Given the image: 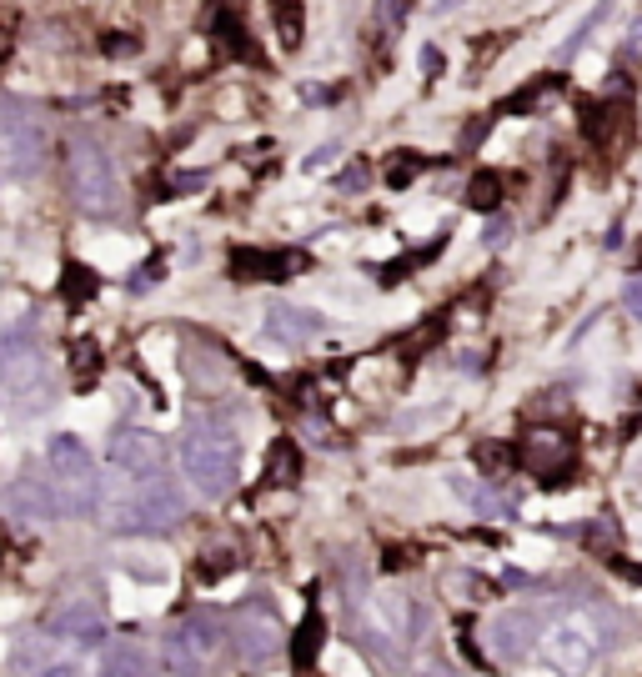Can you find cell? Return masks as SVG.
Wrapping results in <instances>:
<instances>
[{
    "label": "cell",
    "instance_id": "obj_27",
    "mask_svg": "<svg viewBox=\"0 0 642 677\" xmlns=\"http://www.w3.org/2000/svg\"><path fill=\"white\" fill-rule=\"evenodd\" d=\"M91 291H96V276H91L81 261H71V266H66V296H71V301H86Z\"/></svg>",
    "mask_w": 642,
    "mask_h": 677
},
{
    "label": "cell",
    "instance_id": "obj_5",
    "mask_svg": "<svg viewBox=\"0 0 642 677\" xmlns=\"http://www.w3.org/2000/svg\"><path fill=\"white\" fill-rule=\"evenodd\" d=\"M0 166L11 176H36L46 166V131L16 101H0Z\"/></svg>",
    "mask_w": 642,
    "mask_h": 677
},
{
    "label": "cell",
    "instance_id": "obj_33",
    "mask_svg": "<svg viewBox=\"0 0 642 677\" xmlns=\"http://www.w3.org/2000/svg\"><path fill=\"white\" fill-rule=\"evenodd\" d=\"M36 677H86V667H81V662H61V657H51Z\"/></svg>",
    "mask_w": 642,
    "mask_h": 677
},
{
    "label": "cell",
    "instance_id": "obj_3",
    "mask_svg": "<svg viewBox=\"0 0 642 677\" xmlns=\"http://www.w3.org/2000/svg\"><path fill=\"white\" fill-rule=\"evenodd\" d=\"M226 647V632L211 612H191L166 632V667L176 677H211L216 657Z\"/></svg>",
    "mask_w": 642,
    "mask_h": 677
},
{
    "label": "cell",
    "instance_id": "obj_6",
    "mask_svg": "<svg viewBox=\"0 0 642 677\" xmlns=\"http://www.w3.org/2000/svg\"><path fill=\"white\" fill-rule=\"evenodd\" d=\"M181 517H186L181 487L171 477H146L141 492H136V502L121 507L116 532H171V527H181Z\"/></svg>",
    "mask_w": 642,
    "mask_h": 677
},
{
    "label": "cell",
    "instance_id": "obj_23",
    "mask_svg": "<svg viewBox=\"0 0 642 677\" xmlns=\"http://www.w3.org/2000/svg\"><path fill=\"white\" fill-rule=\"evenodd\" d=\"M11 662H16V677H36V672L51 662L46 637H21V642H16V652H11Z\"/></svg>",
    "mask_w": 642,
    "mask_h": 677
},
{
    "label": "cell",
    "instance_id": "obj_22",
    "mask_svg": "<svg viewBox=\"0 0 642 677\" xmlns=\"http://www.w3.org/2000/svg\"><path fill=\"white\" fill-rule=\"evenodd\" d=\"M502 191H507V181H502L497 171H477V176L467 181V206H472V211H497V206H502Z\"/></svg>",
    "mask_w": 642,
    "mask_h": 677
},
{
    "label": "cell",
    "instance_id": "obj_18",
    "mask_svg": "<svg viewBox=\"0 0 642 677\" xmlns=\"http://www.w3.org/2000/svg\"><path fill=\"white\" fill-rule=\"evenodd\" d=\"M101 677H156V662L141 642H111L101 657Z\"/></svg>",
    "mask_w": 642,
    "mask_h": 677
},
{
    "label": "cell",
    "instance_id": "obj_42",
    "mask_svg": "<svg viewBox=\"0 0 642 677\" xmlns=\"http://www.w3.org/2000/svg\"><path fill=\"white\" fill-rule=\"evenodd\" d=\"M422 66H427V76H442V51L437 46H422Z\"/></svg>",
    "mask_w": 642,
    "mask_h": 677
},
{
    "label": "cell",
    "instance_id": "obj_17",
    "mask_svg": "<svg viewBox=\"0 0 642 677\" xmlns=\"http://www.w3.org/2000/svg\"><path fill=\"white\" fill-rule=\"evenodd\" d=\"M211 36H216V51L221 56H231V61H261V51H256V41L246 31V16L236 11V0H226V6L216 11Z\"/></svg>",
    "mask_w": 642,
    "mask_h": 677
},
{
    "label": "cell",
    "instance_id": "obj_8",
    "mask_svg": "<svg viewBox=\"0 0 642 677\" xmlns=\"http://www.w3.org/2000/svg\"><path fill=\"white\" fill-rule=\"evenodd\" d=\"M106 462H111V467H121L126 477L146 482V477H161V467H166V447H161V437H156V432H146V427H121V432L106 442Z\"/></svg>",
    "mask_w": 642,
    "mask_h": 677
},
{
    "label": "cell",
    "instance_id": "obj_20",
    "mask_svg": "<svg viewBox=\"0 0 642 677\" xmlns=\"http://www.w3.org/2000/svg\"><path fill=\"white\" fill-rule=\"evenodd\" d=\"M266 477H271L276 487H291V482L301 477V447H296L291 437H281V442L271 447V457H266Z\"/></svg>",
    "mask_w": 642,
    "mask_h": 677
},
{
    "label": "cell",
    "instance_id": "obj_40",
    "mask_svg": "<svg viewBox=\"0 0 642 677\" xmlns=\"http://www.w3.org/2000/svg\"><path fill=\"white\" fill-rule=\"evenodd\" d=\"M342 156V146H321L316 156H306V171H321V166H327V161H337Z\"/></svg>",
    "mask_w": 642,
    "mask_h": 677
},
{
    "label": "cell",
    "instance_id": "obj_9",
    "mask_svg": "<svg viewBox=\"0 0 642 677\" xmlns=\"http://www.w3.org/2000/svg\"><path fill=\"white\" fill-rule=\"evenodd\" d=\"M537 617L527 612V607H502L492 622H487V652H492V662H522V657H532V647H537Z\"/></svg>",
    "mask_w": 642,
    "mask_h": 677
},
{
    "label": "cell",
    "instance_id": "obj_34",
    "mask_svg": "<svg viewBox=\"0 0 642 677\" xmlns=\"http://www.w3.org/2000/svg\"><path fill=\"white\" fill-rule=\"evenodd\" d=\"M487 246H507L512 241V221L507 216H497V221H487V236H482Z\"/></svg>",
    "mask_w": 642,
    "mask_h": 677
},
{
    "label": "cell",
    "instance_id": "obj_28",
    "mask_svg": "<svg viewBox=\"0 0 642 677\" xmlns=\"http://www.w3.org/2000/svg\"><path fill=\"white\" fill-rule=\"evenodd\" d=\"M477 462H482L492 477H502V472L517 462V452H512V447H482V452H477Z\"/></svg>",
    "mask_w": 642,
    "mask_h": 677
},
{
    "label": "cell",
    "instance_id": "obj_24",
    "mask_svg": "<svg viewBox=\"0 0 642 677\" xmlns=\"http://www.w3.org/2000/svg\"><path fill=\"white\" fill-rule=\"evenodd\" d=\"M607 11H612V0H597V6L587 11V21H577V31H572V36L562 41V51H557V56H562V61H572V56H577V51H582V46L592 41V31H597V26L607 21Z\"/></svg>",
    "mask_w": 642,
    "mask_h": 677
},
{
    "label": "cell",
    "instance_id": "obj_31",
    "mask_svg": "<svg viewBox=\"0 0 642 677\" xmlns=\"http://www.w3.org/2000/svg\"><path fill=\"white\" fill-rule=\"evenodd\" d=\"M161 271H166V261H161V256H151V261L131 276V291H136V296H141V291H151V286L161 281Z\"/></svg>",
    "mask_w": 642,
    "mask_h": 677
},
{
    "label": "cell",
    "instance_id": "obj_13",
    "mask_svg": "<svg viewBox=\"0 0 642 677\" xmlns=\"http://www.w3.org/2000/svg\"><path fill=\"white\" fill-rule=\"evenodd\" d=\"M36 372H41V352H36V342H31V326H26V331L16 326V331L0 336V387L21 392Z\"/></svg>",
    "mask_w": 642,
    "mask_h": 677
},
{
    "label": "cell",
    "instance_id": "obj_14",
    "mask_svg": "<svg viewBox=\"0 0 642 677\" xmlns=\"http://www.w3.org/2000/svg\"><path fill=\"white\" fill-rule=\"evenodd\" d=\"M296 266H306V256H296V251H256V246L231 251V276L236 281H286Z\"/></svg>",
    "mask_w": 642,
    "mask_h": 677
},
{
    "label": "cell",
    "instance_id": "obj_37",
    "mask_svg": "<svg viewBox=\"0 0 642 677\" xmlns=\"http://www.w3.org/2000/svg\"><path fill=\"white\" fill-rule=\"evenodd\" d=\"M622 306H627V311H632V316H637V321H642V276H637V281H627V286H622Z\"/></svg>",
    "mask_w": 642,
    "mask_h": 677
},
{
    "label": "cell",
    "instance_id": "obj_7",
    "mask_svg": "<svg viewBox=\"0 0 642 677\" xmlns=\"http://www.w3.org/2000/svg\"><path fill=\"white\" fill-rule=\"evenodd\" d=\"M597 647H602V637H597L582 617L557 622V627L542 632V662H547L552 672H562V677H587L592 662H597Z\"/></svg>",
    "mask_w": 642,
    "mask_h": 677
},
{
    "label": "cell",
    "instance_id": "obj_1",
    "mask_svg": "<svg viewBox=\"0 0 642 677\" xmlns=\"http://www.w3.org/2000/svg\"><path fill=\"white\" fill-rule=\"evenodd\" d=\"M66 191L86 216H116L121 211V176H116L111 156L91 141L66 146Z\"/></svg>",
    "mask_w": 642,
    "mask_h": 677
},
{
    "label": "cell",
    "instance_id": "obj_21",
    "mask_svg": "<svg viewBox=\"0 0 642 677\" xmlns=\"http://www.w3.org/2000/svg\"><path fill=\"white\" fill-rule=\"evenodd\" d=\"M271 21H276V36L286 51L301 46V26H306V11H301V0H271Z\"/></svg>",
    "mask_w": 642,
    "mask_h": 677
},
{
    "label": "cell",
    "instance_id": "obj_15",
    "mask_svg": "<svg viewBox=\"0 0 642 677\" xmlns=\"http://www.w3.org/2000/svg\"><path fill=\"white\" fill-rule=\"evenodd\" d=\"M11 512H16L21 522H56V517H61V497H56V482L21 472V477L11 482Z\"/></svg>",
    "mask_w": 642,
    "mask_h": 677
},
{
    "label": "cell",
    "instance_id": "obj_26",
    "mask_svg": "<svg viewBox=\"0 0 642 677\" xmlns=\"http://www.w3.org/2000/svg\"><path fill=\"white\" fill-rule=\"evenodd\" d=\"M422 166H427V161H422L417 151H397V161L387 166V186H407V181H412Z\"/></svg>",
    "mask_w": 642,
    "mask_h": 677
},
{
    "label": "cell",
    "instance_id": "obj_2",
    "mask_svg": "<svg viewBox=\"0 0 642 677\" xmlns=\"http://www.w3.org/2000/svg\"><path fill=\"white\" fill-rule=\"evenodd\" d=\"M46 457H51V472H56L51 482H56L61 512H66V517H86V512L96 507V497H101L96 457L86 452V442H81L76 432H56L51 447H46Z\"/></svg>",
    "mask_w": 642,
    "mask_h": 677
},
{
    "label": "cell",
    "instance_id": "obj_29",
    "mask_svg": "<svg viewBox=\"0 0 642 677\" xmlns=\"http://www.w3.org/2000/svg\"><path fill=\"white\" fill-rule=\"evenodd\" d=\"M196 572H201L206 582H216V577H231V572H236V557H231V552H206V562H201Z\"/></svg>",
    "mask_w": 642,
    "mask_h": 677
},
{
    "label": "cell",
    "instance_id": "obj_11",
    "mask_svg": "<svg viewBox=\"0 0 642 677\" xmlns=\"http://www.w3.org/2000/svg\"><path fill=\"white\" fill-rule=\"evenodd\" d=\"M517 462L532 472V477H542V482H552V477H567L572 472V462H577V452H572V442L562 437V432H552V427H542V432H532L522 447H517Z\"/></svg>",
    "mask_w": 642,
    "mask_h": 677
},
{
    "label": "cell",
    "instance_id": "obj_12",
    "mask_svg": "<svg viewBox=\"0 0 642 677\" xmlns=\"http://www.w3.org/2000/svg\"><path fill=\"white\" fill-rule=\"evenodd\" d=\"M231 647H236L241 662H271V657L281 652V627H276V617L261 612V607H251V612L231 627Z\"/></svg>",
    "mask_w": 642,
    "mask_h": 677
},
{
    "label": "cell",
    "instance_id": "obj_25",
    "mask_svg": "<svg viewBox=\"0 0 642 677\" xmlns=\"http://www.w3.org/2000/svg\"><path fill=\"white\" fill-rule=\"evenodd\" d=\"M321 632H327V622H321V612H316V607H306V617H301V632H296V642H291L296 662H311V657L321 652Z\"/></svg>",
    "mask_w": 642,
    "mask_h": 677
},
{
    "label": "cell",
    "instance_id": "obj_10",
    "mask_svg": "<svg viewBox=\"0 0 642 677\" xmlns=\"http://www.w3.org/2000/svg\"><path fill=\"white\" fill-rule=\"evenodd\" d=\"M46 637L61 642H81V647H101L106 642V617L91 597H66L51 617H46Z\"/></svg>",
    "mask_w": 642,
    "mask_h": 677
},
{
    "label": "cell",
    "instance_id": "obj_39",
    "mask_svg": "<svg viewBox=\"0 0 642 677\" xmlns=\"http://www.w3.org/2000/svg\"><path fill=\"white\" fill-rule=\"evenodd\" d=\"M337 186H342V191H362V186H367V171H362V166H347V171L337 176Z\"/></svg>",
    "mask_w": 642,
    "mask_h": 677
},
{
    "label": "cell",
    "instance_id": "obj_30",
    "mask_svg": "<svg viewBox=\"0 0 642 677\" xmlns=\"http://www.w3.org/2000/svg\"><path fill=\"white\" fill-rule=\"evenodd\" d=\"M71 367H76L81 382H91V372H96V342H76L71 347Z\"/></svg>",
    "mask_w": 642,
    "mask_h": 677
},
{
    "label": "cell",
    "instance_id": "obj_19",
    "mask_svg": "<svg viewBox=\"0 0 642 677\" xmlns=\"http://www.w3.org/2000/svg\"><path fill=\"white\" fill-rule=\"evenodd\" d=\"M452 492H457L472 512H482V517H512V502H507L502 492H492V487H477V482H467V477H452Z\"/></svg>",
    "mask_w": 642,
    "mask_h": 677
},
{
    "label": "cell",
    "instance_id": "obj_41",
    "mask_svg": "<svg viewBox=\"0 0 642 677\" xmlns=\"http://www.w3.org/2000/svg\"><path fill=\"white\" fill-rule=\"evenodd\" d=\"M637 56H642V21L627 31V51H622V61H637Z\"/></svg>",
    "mask_w": 642,
    "mask_h": 677
},
{
    "label": "cell",
    "instance_id": "obj_32",
    "mask_svg": "<svg viewBox=\"0 0 642 677\" xmlns=\"http://www.w3.org/2000/svg\"><path fill=\"white\" fill-rule=\"evenodd\" d=\"M402 11H407V0H377V26L382 31H397L402 26Z\"/></svg>",
    "mask_w": 642,
    "mask_h": 677
},
{
    "label": "cell",
    "instance_id": "obj_36",
    "mask_svg": "<svg viewBox=\"0 0 642 677\" xmlns=\"http://www.w3.org/2000/svg\"><path fill=\"white\" fill-rule=\"evenodd\" d=\"M532 412H537V417H542V412H547V417H552V412H567V397H562V392H542V397L532 402Z\"/></svg>",
    "mask_w": 642,
    "mask_h": 677
},
{
    "label": "cell",
    "instance_id": "obj_4",
    "mask_svg": "<svg viewBox=\"0 0 642 677\" xmlns=\"http://www.w3.org/2000/svg\"><path fill=\"white\" fill-rule=\"evenodd\" d=\"M181 472H186V482L201 492V497H211V502H221L231 487H236V457L221 447V437H206V432H191V437H181Z\"/></svg>",
    "mask_w": 642,
    "mask_h": 677
},
{
    "label": "cell",
    "instance_id": "obj_43",
    "mask_svg": "<svg viewBox=\"0 0 642 677\" xmlns=\"http://www.w3.org/2000/svg\"><path fill=\"white\" fill-rule=\"evenodd\" d=\"M457 6H462V0H432V11H437V16H447V11H457Z\"/></svg>",
    "mask_w": 642,
    "mask_h": 677
},
{
    "label": "cell",
    "instance_id": "obj_38",
    "mask_svg": "<svg viewBox=\"0 0 642 677\" xmlns=\"http://www.w3.org/2000/svg\"><path fill=\"white\" fill-rule=\"evenodd\" d=\"M101 51H106V56H131V51H141V41H121V36H106V41H101Z\"/></svg>",
    "mask_w": 642,
    "mask_h": 677
},
{
    "label": "cell",
    "instance_id": "obj_35",
    "mask_svg": "<svg viewBox=\"0 0 642 677\" xmlns=\"http://www.w3.org/2000/svg\"><path fill=\"white\" fill-rule=\"evenodd\" d=\"M126 572H131V577H141V582H166V567H156V562H136V557H131V562H126Z\"/></svg>",
    "mask_w": 642,
    "mask_h": 677
},
{
    "label": "cell",
    "instance_id": "obj_16",
    "mask_svg": "<svg viewBox=\"0 0 642 677\" xmlns=\"http://www.w3.org/2000/svg\"><path fill=\"white\" fill-rule=\"evenodd\" d=\"M321 331H327V321H321L316 311H306V306H271L266 311V336H271V342L301 347V342H311V336H321Z\"/></svg>",
    "mask_w": 642,
    "mask_h": 677
}]
</instances>
